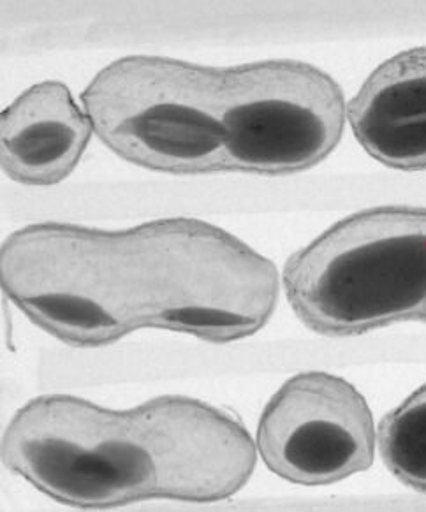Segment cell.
Masks as SVG:
<instances>
[{
	"instance_id": "cell-5",
	"label": "cell",
	"mask_w": 426,
	"mask_h": 512,
	"mask_svg": "<svg viewBox=\"0 0 426 512\" xmlns=\"http://www.w3.org/2000/svg\"><path fill=\"white\" fill-rule=\"evenodd\" d=\"M221 118L228 171L286 175L316 166L346 127L335 80L294 60L224 69Z\"/></svg>"
},
{
	"instance_id": "cell-7",
	"label": "cell",
	"mask_w": 426,
	"mask_h": 512,
	"mask_svg": "<svg viewBox=\"0 0 426 512\" xmlns=\"http://www.w3.org/2000/svg\"><path fill=\"white\" fill-rule=\"evenodd\" d=\"M92 132L89 115L64 83H37L2 113V169L23 185H55L78 166Z\"/></svg>"
},
{
	"instance_id": "cell-6",
	"label": "cell",
	"mask_w": 426,
	"mask_h": 512,
	"mask_svg": "<svg viewBox=\"0 0 426 512\" xmlns=\"http://www.w3.org/2000/svg\"><path fill=\"white\" fill-rule=\"evenodd\" d=\"M374 417L360 391L337 375L289 379L263 410L258 451L289 483L323 486L360 474L375 456Z\"/></svg>"
},
{
	"instance_id": "cell-1",
	"label": "cell",
	"mask_w": 426,
	"mask_h": 512,
	"mask_svg": "<svg viewBox=\"0 0 426 512\" xmlns=\"http://www.w3.org/2000/svg\"><path fill=\"white\" fill-rule=\"evenodd\" d=\"M277 300L270 259L189 217L125 231L59 224L43 271L48 321L74 347L115 344L143 328L229 344L261 330Z\"/></svg>"
},
{
	"instance_id": "cell-4",
	"label": "cell",
	"mask_w": 426,
	"mask_h": 512,
	"mask_svg": "<svg viewBox=\"0 0 426 512\" xmlns=\"http://www.w3.org/2000/svg\"><path fill=\"white\" fill-rule=\"evenodd\" d=\"M224 69L162 57L104 67L81 101L106 147L143 168L201 175L228 171L221 118Z\"/></svg>"
},
{
	"instance_id": "cell-9",
	"label": "cell",
	"mask_w": 426,
	"mask_h": 512,
	"mask_svg": "<svg viewBox=\"0 0 426 512\" xmlns=\"http://www.w3.org/2000/svg\"><path fill=\"white\" fill-rule=\"evenodd\" d=\"M377 444L391 474L426 493V384L382 419Z\"/></svg>"
},
{
	"instance_id": "cell-2",
	"label": "cell",
	"mask_w": 426,
	"mask_h": 512,
	"mask_svg": "<svg viewBox=\"0 0 426 512\" xmlns=\"http://www.w3.org/2000/svg\"><path fill=\"white\" fill-rule=\"evenodd\" d=\"M258 446L238 417L162 396L110 410L39 396L9 423L2 461L60 504L108 509L150 498L217 502L249 483Z\"/></svg>"
},
{
	"instance_id": "cell-8",
	"label": "cell",
	"mask_w": 426,
	"mask_h": 512,
	"mask_svg": "<svg viewBox=\"0 0 426 512\" xmlns=\"http://www.w3.org/2000/svg\"><path fill=\"white\" fill-rule=\"evenodd\" d=\"M361 147L393 169H426V46L398 53L347 106Z\"/></svg>"
},
{
	"instance_id": "cell-10",
	"label": "cell",
	"mask_w": 426,
	"mask_h": 512,
	"mask_svg": "<svg viewBox=\"0 0 426 512\" xmlns=\"http://www.w3.org/2000/svg\"><path fill=\"white\" fill-rule=\"evenodd\" d=\"M425 321H426V314H425Z\"/></svg>"
},
{
	"instance_id": "cell-3",
	"label": "cell",
	"mask_w": 426,
	"mask_h": 512,
	"mask_svg": "<svg viewBox=\"0 0 426 512\" xmlns=\"http://www.w3.org/2000/svg\"><path fill=\"white\" fill-rule=\"evenodd\" d=\"M284 287L298 317L328 337L425 319L426 208L379 206L340 220L291 256Z\"/></svg>"
}]
</instances>
